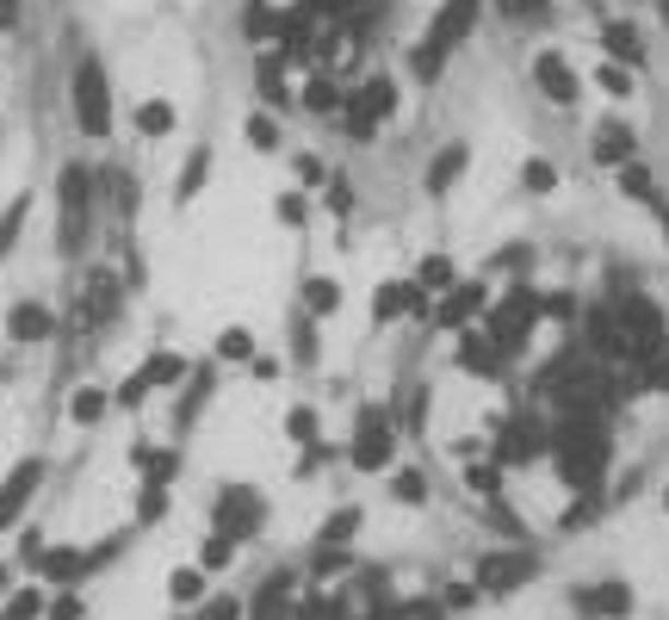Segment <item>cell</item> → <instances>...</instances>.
Instances as JSON below:
<instances>
[{"instance_id":"cell-61","label":"cell","mask_w":669,"mask_h":620,"mask_svg":"<svg viewBox=\"0 0 669 620\" xmlns=\"http://www.w3.org/2000/svg\"><path fill=\"white\" fill-rule=\"evenodd\" d=\"M664 509H669V490H664Z\"/></svg>"},{"instance_id":"cell-18","label":"cell","mask_w":669,"mask_h":620,"mask_svg":"<svg viewBox=\"0 0 669 620\" xmlns=\"http://www.w3.org/2000/svg\"><path fill=\"white\" fill-rule=\"evenodd\" d=\"M576 615L626 620L632 615V583H589V589H576Z\"/></svg>"},{"instance_id":"cell-43","label":"cell","mask_w":669,"mask_h":620,"mask_svg":"<svg viewBox=\"0 0 669 620\" xmlns=\"http://www.w3.org/2000/svg\"><path fill=\"white\" fill-rule=\"evenodd\" d=\"M236 559V540H224V534H211L205 552H199V571H224V564Z\"/></svg>"},{"instance_id":"cell-59","label":"cell","mask_w":669,"mask_h":620,"mask_svg":"<svg viewBox=\"0 0 669 620\" xmlns=\"http://www.w3.org/2000/svg\"><path fill=\"white\" fill-rule=\"evenodd\" d=\"M20 25V0H0V32H13Z\"/></svg>"},{"instance_id":"cell-1","label":"cell","mask_w":669,"mask_h":620,"mask_svg":"<svg viewBox=\"0 0 669 620\" xmlns=\"http://www.w3.org/2000/svg\"><path fill=\"white\" fill-rule=\"evenodd\" d=\"M546 453L558 460V472H564V485L583 490V497H595L601 490V478H608V428L595 422V416H564V422L546 434Z\"/></svg>"},{"instance_id":"cell-55","label":"cell","mask_w":669,"mask_h":620,"mask_svg":"<svg viewBox=\"0 0 669 620\" xmlns=\"http://www.w3.org/2000/svg\"><path fill=\"white\" fill-rule=\"evenodd\" d=\"M446 601H453V608H471V601H478V583H453V589H446Z\"/></svg>"},{"instance_id":"cell-16","label":"cell","mask_w":669,"mask_h":620,"mask_svg":"<svg viewBox=\"0 0 669 620\" xmlns=\"http://www.w3.org/2000/svg\"><path fill=\"white\" fill-rule=\"evenodd\" d=\"M490 310V291L478 286V279H465V286H446V298L434 305V323L440 330H465L471 317H483Z\"/></svg>"},{"instance_id":"cell-29","label":"cell","mask_w":669,"mask_h":620,"mask_svg":"<svg viewBox=\"0 0 669 620\" xmlns=\"http://www.w3.org/2000/svg\"><path fill=\"white\" fill-rule=\"evenodd\" d=\"M106 409H112V391H99V385H81L75 397H69V416H75L81 428H94Z\"/></svg>"},{"instance_id":"cell-56","label":"cell","mask_w":669,"mask_h":620,"mask_svg":"<svg viewBox=\"0 0 669 620\" xmlns=\"http://www.w3.org/2000/svg\"><path fill=\"white\" fill-rule=\"evenodd\" d=\"M403 416H409V428H421V416H428V391H409V409H403Z\"/></svg>"},{"instance_id":"cell-31","label":"cell","mask_w":669,"mask_h":620,"mask_svg":"<svg viewBox=\"0 0 669 620\" xmlns=\"http://www.w3.org/2000/svg\"><path fill=\"white\" fill-rule=\"evenodd\" d=\"M168 515V478H150L143 472V490H136V522H162Z\"/></svg>"},{"instance_id":"cell-28","label":"cell","mask_w":669,"mask_h":620,"mask_svg":"<svg viewBox=\"0 0 669 620\" xmlns=\"http://www.w3.org/2000/svg\"><path fill=\"white\" fill-rule=\"evenodd\" d=\"M298 106H304V112H316V118L342 112V87H335L328 75H310V81H304V99H298Z\"/></svg>"},{"instance_id":"cell-39","label":"cell","mask_w":669,"mask_h":620,"mask_svg":"<svg viewBox=\"0 0 669 620\" xmlns=\"http://www.w3.org/2000/svg\"><path fill=\"white\" fill-rule=\"evenodd\" d=\"M416 286L421 291H446V286H453V261H446V254H428L421 273H416Z\"/></svg>"},{"instance_id":"cell-47","label":"cell","mask_w":669,"mask_h":620,"mask_svg":"<svg viewBox=\"0 0 669 620\" xmlns=\"http://www.w3.org/2000/svg\"><path fill=\"white\" fill-rule=\"evenodd\" d=\"M205 397H211V372H192V391H187V404H180V422H192Z\"/></svg>"},{"instance_id":"cell-42","label":"cell","mask_w":669,"mask_h":620,"mask_svg":"<svg viewBox=\"0 0 669 620\" xmlns=\"http://www.w3.org/2000/svg\"><path fill=\"white\" fill-rule=\"evenodd\" d=\"M465 485L478 490V497H497V490H502V465H497V460H490V465H478V460H471V472H465Z\"/></svg>"},{"instance_id":"cell-37","label":"cell","mask_w":669,"mask_h":620,"mask_svg":"<svg viewBox=\"0 0 669 620\" xmlns=\"http://www.w3.org/2000/svg\"><path fill=\"white\" fill-rule=\"evenodd\" d=\"M354 534H360V509H335L323 522V534H316V546H347Z\"/></svg>"},{"instance_id":"cell-9","label":"cell","mask_w":669,"mask_h":620,"mask_svg":"<svg viewBox=\"0 0 669 620\" xmlns=\"http://www.w3.org/2000/svg\"><path fill=\"white\" fill-rule=\"evenodd\" d=\"M342 112H347V131H354V136H372L384 118L397 112V81H391V75H372L360 94L342 99Z\"/></svg>"},{"instance_id":"cell-46","label":"cell","mask_w":669,"mask_h":620,"mask_svg":"<svg viewBox=\"0 0 669 620\" xmlns=\"http://www.w3.org/2000/svg\"><path fill=\"white\" fill-rule=\"evenodd\" d=\"M521 180H527V193H552V187H558L552 162H527V168H521Z\"/></svg>"},{"instance_id":"cell-6","label":"cell","mask_w":669,"mask_h":620,"mask_svg":"<svg viewBox=\"0 0 669 620\" xmlns=\"http://www.w3.org/2000/svg\"><path fill=\"white\" fill-rule=\"evenodd\" d=\"M267 522V503H261V490L249 485H224L217 490V503H211V534H224V540H254Z\"/></svg>"},{"instance_id":"cell-20","label":"cell","mask_w":669,"mask_h":620,"mask_svg":"<svg viewBox=\"0 0 669 620\" xmlns=\"http://www.w3.org/2000/svg\"><path fill=\"white\" fill-rule=\"evenodd\" d=\"M589 354H595V360H626V335H620L613 305L589 310Z\"/></svg>"},{"instance_id":"cell-13","label":"cell","mask_w":669,"mask_h":620,"mask_svg":"<svg viewBox=\"0 0 669 620\" xmlns=\"http://www.w3.org/2000/svg\"><path fill=\"white\" fill-rule=\"evenodd\" d=\"M546 434H552V428L534 422V416H509V428L497 434V465H534V460H546Z\"/></svg>"},{"instance_id":"cell-30","label":"cell","mask_w":669,"mask_h":620,"mask_svg":"<svg viewBox=\"0 0 669 620\" xmlns=\"http://www.w3.org/2000/svg\"><path fill=\"white\" fill-rule=\"evenodd\" d=\"M205 175H211V150H192V155H187V168H180V180H174V199H180V205H187V199H199Z\"/></svg>"},{"instance_id":"cell-14","label":"cell","mask_w":669,"mask_h":620,"mask_svg":"<svg viewBox=\"0 0 669 620\" xmlns=\"http://www.w3.org/2000/svg\"><path fill=\"white\" fill-rule=\"evenodd\" d=\"M44 485V460H20L7 478H0V534L25 515V503H32V490Z\"/></svg>"},{"instance_id":"cell-23","label":"cell","mask_w":669,"mask_h":620,"mask_svg":"<svg viewBox=\"0 0 669 620\" xmlns=\"http://www.w3.org/2000/svg\"><path fill=\"white\" fill-rule=\"evenodd\" d=\"M601 50H608V62H626V69L645 62V38H638V25H626V20H613L608 32H601Z\"/></svg>"},{"instance_id":"cell-35","label":"cell","mask_w":669,"mask_h":620,"mask_svg":"<svg viewBox=\"0 0 669 620\" xmlns=\"http://www.w3.org/2000/svg\"><path fill=\"white\" fill-rule=\"evenodd\" d=\"M279 20H286V13H273L267 0H249V13H242V32H249L254 44H261V38H279Z\"/></svg>"},{"instance_id":"cell-48","label":"cell","mask_w":669,"mask_h":620,"mask_svg":"<svg viewBox=\"0 0 669 620\" xmlns=\"http://www.w3.org/2000/svg\"><path fill=\"white\" fill-rule=\"evenodd\" d=\"M106 187L118 193V212L136 217V180H131V175H106Z\"/></svg>"},{"instance_id":"cell-50","label":"cell","mask_w":669,"mask_h":620,"mask_svg":"<svg viewBox=\"0 0 669 620\" xmlns=\"http://www.w3.org/2000/svg\"><path fill=\"white\" fill-rule=\"evenodd\" d=\"M497 7L509 13V20H539V13H546L552 0H497Z\"/></svg>"},{"instance_id":"cell-4","label":"cell","mask_w":669,"mask_h":620,"mask_svg":"<svg viewBox=\"0 0 669 620\" xmlns=\"http://www.w3.org/2000/svg\"><path fill=\"white\" fill-rule=\"evenodd\" d=\"M75 124L81 136H112V81H106V62L81 57L75 62Z\"/></svg>"},{"instance_id":"cell-49","label":"cell","mask_w":669,"mask_h":620,"mask_svg":"<svg viewBox=\"0 0 669 620\" xmlns=\"http://www.w3.org/2000/svg\"><path fill=\"white\" fill-rule=\"evenodd\" d=\"M638 372H645V385H650V391H669V348H664V354H650Z\"/></svg>"},{"instance_id":"cell-33","label":"cell","mask_w":669,"mask_h":620,"mask_svg":"<svg viewBox=\"0 0 669 620\" xmlns=\"http://www.w3.org/2000/svg\"><path fill=\"white\" fill-rule=\"evenodd\" d=\"M25 217H32V199H13V205H7V212H0V261H7V254H13V242H20V230H25Z\"/></svg>"},{"instance_id":"cell-8","label":"cell","mask_w":669,"mask_h":620,"mask_svg":"<svg viewBox=\"0 0 669 620\" xmlns=\"http://www.w3.org/2000/svg\"><path fill=\"white\" fill-rule=\"evenodd\" d=\"M391 453H397V422H391L379 404H366L360 416H354V446H347V460L360 465V472H384Z\"/></svg>"},{"instance_id":"cell-44","label":"cell","mask_w":669,"mask_h":620,"mask_svg":"<svg viewBox=\"0 0 669 620\" xmlns=\"http://www.w3.org/2000/svg\"><path fill=\"white\" fill-rule=\"evenodd\" d=\"M286 434H291L298 446H310V441H316V409H304V404H298V409L286 416Z\"/></svg>"},{"instance_id":"cell-24","label":"cell","mask_w":669,"mask_h":620,"mask_svg":"<svg viewBox=\"0 0 669 620\" xmlns=\"http://www.w3.org/2000/svg\"><path fill=\"white\" fill-rule=\"evenodd\" d=\"M38 571L50 583H81L94 564H87V552H75V546H57V552H38Z\"/></svg>"},{"instance_id":"cell-19","label":"cell","mask_w":669,"mask_h":620,"mask_svg":"<svg viewBox=\"0 0 669 620\" xmlns=\"http://www.w3.org/2000/svg\"><path fill=\"white\" fill-rule=\"evenodd\" d=\"M403 310H428V291H421L416 279H391V286H379L372 317H379V323H397Z\"/></svg>"},{"instance_id":"cell-10","label":"cell","mask_w":669,"mask_h":620,"mask_svg":"<svg viewBox=\"0 0 669 620\" xmlns=\"http://www.w3.org/2000/svg\"><path fill=\"white\" fill-rule=\"evenodd\" d=\"M187 360H180V354H150V360H143V367L131 372V379H124V385L112 391V404L118 409H136L143 404V397H150V391H162V385H180V379H187Z\"/></svg>"},{"instance_id":"cell-60","label":"cell","mask_w":669,"mask_h":620,"mask_svg":"<svg viewBox=\"0 0 669 620\" xmlns=\"http://www.w3.org/2000/svg\"><path fill=\"white\" fill-rule=\"evenodd\" d=\"M0 596H7V564H0Z\"/></svg>"},{"instance_id":"cell-51","label":"cell","mask_w":669,"mask_h":620,"mask_svg":"<svg viewBox=\"0 0 669 620\" xmlns=\"http://www.w3.org/2000/svg\"><path fill=\"white\" fill-rule=\"evenodd\" d=\"M601 87H608V94H632V69L608 62V69H601Z\"/></svg>"},{"instance_id":"cell-40","label":"cell","mask_w":669,"mask_h":620,"mask_svg":"<svg viewBox=\"0 0 669 620\" xmlns=\"http://www.w3.org/2000/svg\"><path fill=\"white\" fill-rule=\"evenodd\" d=\"M391 497H397V503H428V478H421V472H397V478H391Z\"/></svg>"},{"instance_id":"cell-22","label":"cell","mask_w":669,"mask_h":620,"mask_svg":"<svg viewBox=\"0 0 669 620\" xmlns=\"http://www.w3.org/2000/svg\"><path fill=\"white\" fill-rule=\"evenodd\" d=\"M502 360H509V354H502L490 335H465V342H459V367H465V372H478V379H497Z\"/></svg>"},{"instance_id":"cell-32","label":"cell","mask_w":669,"mask_h":620,"mask_svg":"<svg viewBox=\"0 0 669 620\" xmlns=\"http://www.w3.org/2000/svg\"><path fill=\"white\" fill-rule=\"evenodd\" d=\"M304 305H310V317H335L342 310V286L316 273V279H304Z\"/></svg>"},{"instance_id":"cell-27","label":"cell","mask_w":669,"mask_h":620,"mask_svg":"<svg viewBox=\"0 0 669 620\" xmlns=\"http://www.w3.org/2000/svg\"><path fill=\"white\" fill-rule=\"evenodd\" d=\"M613 175H620V193H632L638 205H650V212L664 217V199H657V180L645 175V162H626V168H613ZM664 224H669V217H664Z\"/></svg>"},{"instance_id":"cell-52","label":"cell","mask_w":669,"mask_h":620,"mask_svg":"<svg viewBox=\"0 0 669 620\" xmlns=\"http://www.w3.org/2000/svg\"><path fill=\"white\" fill-rule=\"evenodd\" d=\"M199 620H242V608H236L230 596H211V601H205V615H199Z\"/></svg>"},{"instance_id":"cell-17","label":"cell","mask_w":669,"mask_h":620,"mask_svg":"<svg viewBox=\"0 0 669 620\" xmlns=\"http://www.w3.org/2000/svg\"><path fill=\"white\" fill-rule=\"evenodd\" d=\"M595 162H601V168L638 162V131H632L626 118H601V124H595Z\"/></svg>"},{"instance_id":"cell-21","label":"cell","mask_w":669,"mask_h":620,"mask_svg":"<svg viewBox=\"0 0 669 620\" xmlns=\"http://www.w3.org/2000/svg\"><path fill=\"white\" fill-rule=\"evenodd\" d=\"M57 330V317L38 305V298H25V305H13V317H7V335L13 342H44V335Z\"/></svg>"},{"instance_id":"cell-5","label":"cell","mask_w":669,"mask_h":620,"mask_svg":"<svg viewBox=\"0 0 669 620\" xmlns=\"http://www.w3.org/2000/svg\"><path fill=\"white\" fill-rule=\"evenodd\" d=\"M57 205H62V224H57L62 254H81V242H87V217H94V175H87L81 162H69V168L57 175Z\"/></svg>"},{"instance_id":"cell-36","label":"cell","mask_w":669,"mask_h":620,"mask_svg":"<svg viewBox=\"0 0 669 620\" xmlns=\"http://www.w3.org/2000/svg\"><path fill=\"white\" fill-rule=\"evenodd\" d=\"M136 131L143 136H168L174 131V106L168 99H143V106H136Z\"/></svg>"},{"instance_id":"cell-54","label":"cell","mask_w":669,"mask_h":620,"mask_svg":"<svg viewBox=\"0 0 669 620\" xmlns=\"http://www.w3.org/2000/svg\"><path fill=\"white\" fill-rule=\"evenodd\" d=\"M44 620H81V601L75 596H57L50 608H44Z\"/></svg>"},{"instance_id":"cell-25","label":"cell","mask_w":669,"mask_h":620,"mask_svg":"<svg viewBox=\"0 0 669 620\" xmlns=\"http://www.w3.org/2000/svg\"><path fill=\"white\" fill-rule=\"evenodd\" d=\"M465 162H471V155H465V143H446V150L434 155V162H428V193H453V180L465 175Z\"/></svg>"},{"instance_id":"cell-45","label":"cell","mask_w":669,"mask_h":620,"mask_svg":"<svg viewBox=\"0 0 669 620\" xmlns=\"http://www.w3.org/2000/svg\"><path fill=\"white\" fill-rule=\"evenodd\" d=\"M249 143H254L261 155H267V150H279V124H273L267 112H254V118H249Z\"/></svg>"},{"instance_id":"cell-38","label":"cell","mask_w":669,"mask_h":620,"mask_svg":"<svg viewBox=\"0 0 669 620\" xmlns=\"http://www.w3.org/2000/svg\"><path fill=\"white\" fill-rule=\"evenodd\" d=\"M168 596L180 601V608H192V601H205V571H199V564H187V571H174V577H168Z\"/></svg>"},{"instance_id":"cell-58","label":"cell","mask_w":669,"mask_h":620,"mask_svg":"<svg viewBox=\"0 0 669 620\" xmlns=\"http://www.w3.org/2000/svg\"><path fill=\"white\" fill-rule=\"evenodd\" d=\"M328 205H335V212H347V205H354V193H347V180H335V187H328Z\"/></svg>"},{"instance_id":"cell-41","label":"cell","mask_w":669,"mask_h":620,"mask_svg":"<svg viewBox=\"0 0 669 620\" xmlns=\"http://www.w3.org/2000/svg\"><path fill=\"white\" fill-rule=\"evenodd\" d=\"M217 360H254V335L249 330H224L217 335Z\"/></svg>"},{"instance_id":"cell-57","label":"cell","mask_w":669,"mask_h":620,"mask_svg":"<svg viewBox=\"0 0 669 620\" xmlns=\"http://www.w3.org/2000/svg\"><path fill=\"white\" fill-rule=\"evenodd\" d=\"M298 180H310V187H316V180H323V162H316V155H298Z\"/></svg>"},{"instance_id":"cell-53","label":"cell","mask_w":669,"mask_h":620,"mask_svg":"<svg viewBox=\"0 0 669 620\" xmlns=\"http://www.w3.org/2000/svg\"><path fill=\"white\" fill-rule=\"evenodd\" d=\"M279 224H304V193H279Z\"/></svg>"},{"instance_id":"cell-62","label":"cell","mask_w":669,"mask_h":620,"mask_svg":"<svg viewBox=\"0 0 669 620\" xmlns=\"http://www.w3.org/2000/svg\"><path fill=\"white\" fill-rule=\"evenodd\" d=\"M664 20H669V7H664Z\"/></svg>"},{"instance_id":"cell-34","label":"cell","mask_w":669,"mask_h":620,"mask_svg":"<svg viewBox=\"0 0 669 620\" xmlns=\"http://www.w3.org/2000/svg\"><path fill=\"white\" fill-rule=\"evenodd\" d=\"M44 608H50V596H44V589H13V596H7V608H0V620H44Z\"/></svg>"},{"instance_id":"cell-2","label":"cell","mask_w":669,"mask_h":620,"mask_svg":"<svg viewBox=\"0 0 669 620\" xmlns=\"http://www.w3.org/2000/svg\"><path fill=\"white\" fill-rule=\"evenodd\" d=\"M478 13H483V0H440V13H434V25H428V38L416 44L409 69H416L421 81H440L446 57H453V50L478 32Z\"/></svg>"},{"instance_id":"cell-3","label":"cell","mask_w":669,"mask_h":620,"mask_svg":"<svg viewBox=\"0 0 669 620\" xmlns=\"http://www.w3.org/2000/svg\"><path fill=\"white\" fill-rule=\"evenodd\" d=\"M613 317H620V335H626V367H645L650 354H664L669 348V323H664V310L650 305V298H620L613 305Z\"/></svg>"},{"instance_id":"cell-7","label":"cell","mask_w":669,"mask_h":620,"mask_svg":"<svg viewBox=\"0 0 669 620\" xmlns=\"http://www.w3.org/2000/svg\"><path fill=\"white\" fill-rule=\"evenodd\" d=\"M483 317H490V342H497L502 354H521V342H527L534 323H539V291L534 286H509V298H497Z\"/></svg>"},{"instance_id":"cell-15","label":"cell","mask_w":669,"mask_h":620,"mask_svg":"<svg viewBox=\"0 0 669 620\" xmlns=\"http://www.w3.org/2000/svg\"><path fill=\"white\" fill-rule=\"evenodd\" d=\"M534 81H539V94L552 99V106H576V99H583V75H576L558 50H539L534 57Z\"/></svg>"},{"instance_id":"cell-12","label":"cell","mask_w":669,"mask_h":620,"mask_svg":"<svg viewBox=\"0 0 669 620\" xmlns=\"http://www.w3.org/2000/svg\"><path fill=\"white\" fill-rule=\"evenodd\" d=\"M118 298H124V279H118L112 267H94V273H87V286H81L75 323H81V330H99V323H112V317H118Z\"/></svg>"},{"instance_id":"cell-11","label":"cell","mask_w":669,"mask_h":620,"mask_svg":"<svg viewBox=\"0 0 669 620\" xmlns=\"http://www.w3.org/2000/svg\"><path fill=\"white\" fill-rule=\"evenodd\" d=\"M539 577V559L527 552V546H515V552H483L478 559V589L483 596H509V589H521V583Z\"/></svg>"},{"instance_id":"cell-26","label":"cell","mask_w":669,"mask_h":620,"mask_svg":"<svg viewBox=\"0 0 669 620\" xmlns=\"http://www.w3.org/2000/svg\"><path fill=\"white\" fill-rule=\"evenodd\" d=\"M254 87H261L267 106H291V94H286V57H279V50H267V57L254 62Z\"/></svg>"}]
</instances>
